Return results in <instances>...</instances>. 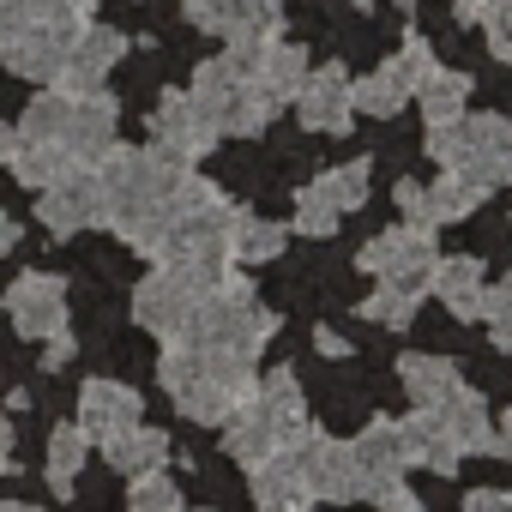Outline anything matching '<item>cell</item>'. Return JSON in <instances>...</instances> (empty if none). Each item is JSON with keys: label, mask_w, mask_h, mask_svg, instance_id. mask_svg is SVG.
I'll use <instances>...</instances> for the list:
<instances>
[{"label": "cell", "mask_w": 512, "mask_h": 512, "mask_svg": "<svg viewBox=\"0 0 512 512\" xmlns=\"http://www.w3.org/2000/svg\"><path fill=\"white\" fill-rule=\"evenodd\" d=\"M314 344H320V356H350V344H344L332 326H320V332H314Z\"/></svg>", "instance_id": "ee69618b"}, {"label": "cell", "mask_w": 512, "mask_h": 512, "mask_svg": "<svg viewBox=\"0 0 512 512\" xmlns=\"http://www.w3.org/2000/svg\"><path fill=\"white\" fill-rule=\"evenodd\" d=\"M428 151L440 157L446 175L494 193V187H512V121L506 115H458L446 127H428Z\"/></svg>", "instance_id": "277c9868"}, {"label": "cell", "mask_w": 512, "mask_h": 512, "mask_svg": "<svg viewBox=\"0 0 512 512\" xmlns=\"http://www.w3.org/2000/svg\"><path fill=\"white\" fill-rule=\"evenodd\" d=\"M7 169H13L25 187H37V193H43L49 181H61V175H67V169H79V163H73L61 145H37V139H19V145H13V157H7Z\"/></svg>", "instance_id": "1f68e13d"}, {"label": "cell", "mask_w": 512, "mask_h": 512, "mask_svg": "<svg viewBox=\"0 0 512 512\" xmlns=\"http://www.w3.org/2000/svg\"><path fill=\"white\" fill-rule=\"evenodd\" d=\"M356 266H362V272H374V278H386V284H404V290L428 296V278H434V235H428V229L398 223V229L374 235V241L356 253Z\"/></svg>", "instance_id": "30bf717a"}, {"label": "cell", "mask_w": 512, "mask_h": 512, "mask_svg": "<svg viewBox=\"0 0 512 512\" xmlns=\"http://www.w3.org/2000/svg\"><path fill=\"white\" fill-rule=\"evenodd\" d=\"M482 31H488L494 61H506V67H512V0H500V7L488 13V25H482Z\"/></svg>", "instance_id": "f35d334b"}, {"label": "cell", "mask_w": 512, "mask_h": 512, "mask_svg": "<svg viewBox=\"0 0 512 512\" xmlns=\"http://www.w3.org/2000/svg\"><path fill=\"white\" fill-rule=\"evenodd\" d=\"M464 512H512V494H506V488H476V494L464 500Z\"/></svg>", "instance_id": "60d3db41"}, {"label": "cell", "mask_w": 512, "mask_h": 512, "mask_svg": "<svg viewBox=\"0 0 512 512\" xmlns=\"http://www.w3.org/2000/svg\"><path fill=\"white\" fill-rule=\"evenodd\" d=\"M278 332V314L253 296V284L247 278H235V272H223L217 278V290L199 302V314L187 320V344H205V350H229V356H247V362H260V350H266V338Z\"/></svg>", "instance_id": "3957f363"}, {"label": "cell", "mask_w": 512, "mask_h": 512, "mask_svg": "<svg viewBox=\"0 0 512 512\" xmlns=\"http://www.w3.org/2000/svg\"><path fill=\"white\" fill-rule=\"evenodd\" d=\"M296 115H302L308 133H350L356 103H350V73H344V61L308 67V79H302V91H296Z\"/></svg>", "instance_id": "ffe728a7"}, {"label": "cell", "mask_w": 512, "mask_h": 512, "mask_svg": "<svg viewBox=\"0 0 512 512\" xmlns=\"http://www.w3.org/2000/svg\"><path fill=\"white\" fill-rule=\"evenodd\" d=\"M7 446H13V416L0 410V452H7Z\"/></svg>", "instance_id": "7dc6e473"}, {"label": "cell", "mask_w": 512, "mask_h": 512, "mask_svg": "<svg viewBox=\"0 0 512 512\" xmlns=\"http://www.w3.org/2000/svg\"><path fill=\"white\" fill-rule=\"evenodd\" d=\"M193 103H199V115L217 127V139L223 133H235V139H253V133H266L272 127V115L284 109L253 73H241L229 55H217V61H205L199 73H193V91H187Z\"/></svg>", "instance_id": "5b68a950"}, {"label": "cell", "mask_w": 512, "mask_h": 512, "mask_svg": "<svg viewBox=\"0 0 512 512\" xmlns=\"http://www.w3.org/2000/svg\"><path fill=\"white\" fill-rule=\"evenodd\" d=\"M302 476H308V500H362V470H356V452L350 440H332L308 422L302 434Z\"/></svg>", "instance_id": "7c38bea8"}, {"label": "cell", "mask_w": 512, "mask_h": 512, "mask_svg": "<svg viewBox=\"0 0 512 512\" xmlns=\"http://www.w3.org/2000/svg\"><path fill=\"white\" fill-rule=\"evenodd\" d=\"M302 428H308V422H302ZM302 428H284L278 416H266L260 404L247 398V404H241V410H235V416L223 422V452H229V458H235L241 470H253V464H266V458H272L278 446H290V440H296Z\"/></svg>", "instance_id": "7402d4cb"}, {"label": "cell", "mask_w": 512, "mask_h": 512, "mask_svg": "<svg viewBox=\"0 0 512 512\" xmlns=\"http://www.w3.org/2000/svg\"><path fill=\"white\" fill-rule=\"evenodd\" d=\"M350 452H356V470H362V500L380 494L386 482H404V470H416L410 434H404V422H392V416H374V422L350 440Z\"/></svg>", "instance_id": "e0dca14e"}, {"label": "cell", "mask_w": 512, "mask_h": 512, "mask_svg": "<svg viewBox=\"0 0 512 512\" xmlns=\"http://www.w3.org/2000/svg\"><path fill=\"white\" fill-rule=\"evenodd\" d=\"M13 241H19V223H13V217H7V211H0V253H7V247H13Z\"/></svg>", "instance_id": "f6af8a7d"}, {"label": "cell", "mask_w": 512, "mask_h": 512, "mask_svg": "<svg viewBox=\"0 0 512 512\" xmlns=\"http://www.w3.org/2000/svg\"><path fill=\"white\" fill-rule=\"evenodd\" d=\"M139 416H145V404H139V392H133V386H115V380H91V386L79 392V428H85L91 440H109V434L133 428Z\"/></svg>", "instance_id": "cb8c5ba5"}, {"label": "cell", "mask_w": 512, "mask_h": 512, "mask_svg": "<svg viewBox=\"0 0 512 512\" xmlns=\"http://www.w3.org/2000/svg\"><path fill=\"white\" fill-rule=\"evenodd\" d=\"M67 362H73V338H67V332H55V338H49V350H43V368L55 374V368H67Z\"/></svg>", "instance_id": "7bdbcfd3"}, {"label": "cell", "mask_w": 512, "mask_h": 512, "mask_svg": "<svg viewBox=\"0 0 512 512\" xmlns=\"http://www.w3.org/2000/svg\"><path fill=\"white\" fill-rule=\"evenodd\" d=\"M187 19L223 43H241V37H278L284 25V0H181Z\"/></svg>", "instance_id": "d6986e66"}, {"label": "cell", "mask_w": 512, "mask_h": 512, "mask_svg": "<svg viewBox=\"0 0 512 512\" xmlns=\"http://www.w3.org/2000/svg\"><path fill=\"white\" fill-rule=\"evenodd\" d=\"M344 7H368V0H344Z\"/></svg>", "instance_id": "816d5d0a"}, {"label": "cell", "mask_w": 512, "mask_h": 512, "mask_svg": "<svg viewBox=\"0 0 512 512\" xmlns=\"http://www.w3.org/2000/svg\"><path fill=\"white\" fill-rule=\"evenodd\" d=\"M434 67H440V61H434L428 37H422V31H404V49H398V55H386V67H374L368 79H356V85H350V103H356L362 115L392 121V115L416 97V85H422Z\"/></svg>", "instance_id": "ba28073f"}, {"label": "cell", "mask_w": 512, "mask_h": 512, "mask_svg": "<svg viewBox=\"0 0 512 512\" xmlns=\"http://www.w3.org/2000/svg\"><path fill=\"white\" fill-rule=\"evenodd\" d=\"M85 452H91V434H85L79 422H61V428L49 434V488H55V494H73V482H79V470H85Z\"/></svg>", "instance_id": "d6a6232c"}, {"label": "cell", "mask_w": 512, "mask_h": 512, "mask_svg": "<svg viewBox=\"0 0 512 512\" xmlns=\"http://www.w3.org/2000/svg\"><path fill=\"white\" fill-rule=\"evenodd\" d=\"M253 79H260L278 103H296V91H302V79H308V49L272 37V43L260 49V61H253Z\"/></svg>", "instance_id": "83f0119b"}, {"label": "cell", "mask_w": 512, "mask_h": 512, "mask_svg": "<svg viewBox=\"0 0 512 512\" xmlns=\"http://www.w3.org/2000/svg\"><path fill=\"white\" fill-rule=\"evenodd\" d=\"M308 434V428H302ZM302 434L290 440V446H278L266 464H253L247 476H253V500H260L266 512H278V506H302L308 500V476H302Z\"/></svg>", "instance_id": "603a6c76"}, {"label": "cell", "mask_w": 512, "mask_h": 512, "mask_svg": "<svg viewBox=\"0 0 512 512\" xmlns=\"http://www.w3.org/2000/svg\"><path fill=\"white\" fill-rule=\"evenodd\" d=\"M7 320L25 332V338H55L67 332V284L55 272H25L7 284Z\"/></svg>", "instance_id": "2e32d148"}, {"label": "cell", "mask_w": 512, "mask_h": 512, "mask_svg": "<svg viewBox=\"0 0 512 512\" xmlns=\"http://www.w3.org/2000/svg\"><path fill=\"white\" fill-rule=\"evenodd\" d=\"M157 380H163V392L175 398V410H181L187 422L223 428V422L253 398L260 368H253L247 356H229V350H205V344L169 338V350H163V362H157Z\"/></svg>", "instance_id": "7a4b0ae2"}, {"label": "cell", "mask_w": 512, "mask_h": 512, "mask_svg": "<svg viewBox=\"0 0 512 512\" xmlns=\"http://www.w3.org/2000/svg\"><path fill=\"white\" fill-rule=\"evenodd\" d=\"M428 290L446 302L452 320H482V260H470V253H452V260H434V278Z\"/></svg>", "instance_id": "d4e9b609"}, {"label": "cell", "mask_w": 512, "mask_h": 512, "mask_svg": "<svg viewBox=\"0 0 512 512\" xmlns=\"http://www.w3.org/2000/svg\"><path fill=\"white\" fill-rule=\"evenodd\" d=\"M61 127H67V91H43L31 109H25V121H19V139H37V145H61Z\"/></svg>", "instance_id": "e575fe53"}, {"label": "cell", "mask_w": 512, "mask_h": 512, "mask_svg": "<svg viewBox=\"0 0 512 512\" xmlns=\"http://www.w3.org/2000/svg\"><path fill=\"white\" fill-rule=\"evenodd\" d=\"M0 512H43V506H25V500H0Z\"/></svg>", "instance_id": "c3c4849f"}, {"label": "cell", "mask_w": 512, "mask_h": 512, "mask_svg": "<svg viewBox=\"0 0 512 512\" xmlns=\"http://www.w3.org/2000/svg\"><path fill=\"white\" fill-rule=\"evenodd\" d=\"M416 308H422V296H416V290H404V284H386V278H380V290L362 302V320H374V326H386V332H404V326L416 320Z\"/></svg>", "instance_id": "836d02e7"}, {"label": "cell", "mask_w": 512, "mask_h": 512, "mask_svg": "<svg viewBox=\"0 0 512 512\" xmlns=\"http://www.w3.org/2000/svg\"><path fill=\"white\" fill-rule=\"evenodd\" d=\"M416 103H422V121H428V127H446V121L464 115V103H470V79L452 73V67H434V73L416 85Z\"/></svg>", "instance_id": "4dcf8cb0"}, {"label": "cell", "mask_w": 512, "mask_h": 512, "mask_svg": "<svg viewBox=\"0 0 512 512\" xmlns=\"http://www.w3.org/2000/svg\"><path fill=\"white\" fill-rule=\"evenodd\" d=\"M458 380H464V374H458V362H452V356H428V350H410V356L398 362V386L410 392V404H416V410L440 404V398H446Z\"/></svg>", "instance_id": "484cf974"}, {"label": "cell", "mask_w": 512, "mask_h": 512, "mask_svg": "<svg viewBox=\"0 0 512 512\" xmlns=\"http://www.w3.org/2000/svg\"><path fill=\"white\" fill-rule=\"evenodd\" d=\"M127 512H187V506H181V488H175L163 470H145V476H133Z\"/></svg>", "instance_id": "d590c367"}, {"label": "cell", "mask_w": 512, "mask_h": 512, "mask_svg": "<svg viewBox=\"0 0 512 512\" xmlns=\"http://www.w3.org/2000/svg\"><path fill=\"white\" fill-rule=\"evenodd\" d=\"M368 157L344 163V169H326L314 175L302 193H296V235H338V223L368 199Z\"/></svg>", "instance_id": "9c48e42d"}, {"label": "cell", "mask_w": 512, "mask_h": 512, "mask_svg": "<svg viewBox=\"0 0 512 512\" xmlns=\"http://www.w3.org/2000/svg\"><path fill=\"white\" fill-rule=\"evenodd\" d=\"M482 326H488V338L500 350H512V272L494 290H482Z\"/></svg>", "instance_id": "8d00e7d4"}, {"label": "cell", "mask_w": 512, "mask_h": 512, "mask_svg": "<svg viewBox=\"0 0 512 512\" xmlns=\"http://www.w3.org/2000/svg\"><path fill=\"white\" fill-rule=\"evenodd\" d=\"M13 145H19V133H13L7 121H0V163H7V157H13Z\"/></svg>", "instance_id": "bcb514c9"}, {"label": "cell", "mask_w": 512, "mask_h": 512, "mask_svg": "<svg viewBox=\"0 0 512 512\" xmlns=\"http://www.w3.org/2000/svg\"><path fill=\"white\" fill-rule=\"evenodd\" d=\"M368 500H374L380 512H422V500H416L404 482H386V488H380V494H368Z\"/></svg>", "instance_id": "ab89813d"}, {"label": "cell", "mask_w": 512, "mask_h": 512, "mask_svg": "<svg viewBox=\"0 0 512 512\" xmlns=\"http://www.w3.org/2000/svg\"><path fill=\"white\" fill-rule=\"evenodd\" d=\"M37 217L49 235H79V229H103V187H97V169H67L61 181L43 187L37 199Z\"/></svg>", "instance_id": "8fae6325"}, {"label": "cell", "mask_w": 512, "mask_h": 512, "mask_svg": "<svg viewBox=\"0 0 512 512\" xmlns=\"http://www.w3.org/2000/svg\"><path fill=\"white\" fill-rule=\"evenodd\" d=\"M260 512H266V506H260ZM278 512H314V506H308V500H302V506H278Z\"/></svg>", "instance_id": "681fc988"}, {"label": "cell", "mask_w": 512, "mask_h": 512, "mask_svg": "<svg viewBox=\"0 0 512 512\" xmlns=\"http://www.w3.org/2000/svg\"><path fill=\"white\" fill-rule=\"evenodd\" d=\"M235 211H241V205H229L223 193H211L205 205L181 211V217L169 223L163 247H157V260L187 266V272H205V278H223V272L235 266V260H229V229H235Z\"/></svg>", "instance_id": "8992f818"}, {"label": "cell", "mask_w": 512, "mask_h": 512, "mask_svg": "<svg viewBox=\"0 0 512 512\" xmlns=\"http://www.w3.org/2000/svg\"><path fill=\"white\" fill-rule=\"evenodd\" d=\"M121 55H127V37H121V31H109V25H85V31L73 37L67 61H61L55 91H67V97H79V91H103V79L121 67Z\"/></svg>", "instance_id": "44dd1931"}, {"label": "cell", "mask_w": 512, "mask_h": 512, "mask_svg": "<svg viewBox=\"0 0 512 512\" xmlns=\"http://www.w3.org/2000/svg\"><path fill=\"white\" fill-rule=\"evenodd\" d=\"M37 13H43V0H0V49H7V43H13Z\"/></svg>", "instance_id": "74e56055"}, {"label": "cell", "mask_w": 512, "mask_h": 512, "mask_svg": "<svg viewBox=\"0 0 512 512\" xmlns=\"http://www.w3.org/2000/svg\"><path fill=\"white\" fill-rule=\"evenodd\" d=\"M398 211H404V223L410 229H446V223H464L476 205H482V187H470V181H458V175H440L434 187H422V181H398Z\"/></svg>", "instance_id": "5bb4252c"}, {"label": "cell", "mask_w": 512, "mask_h": 512, "mask_svg": "<svg viewBox=\"0 0 512 512\" xmlns=\"http://www.w3.org/2000/svg\"><path fill=\"white\" fill-rule=\"evenodd\" d=\"M103 458H109L121 476L163 470V464H169V434H157V428L133 422V428H121V434H109V440H103Z\"/></svg>", "instance_id": "4316f807"}, {"label": "cell", "mask_w": 512, "mask_h": 512, "mask_svg": "<svg viewBox=\"0 0 512 512\" xmlns=\"http://www.w3.org/2000/svg\"><path fill=\"white\" fill-rule=\"evenodd\" d=\"M428 416L446 428V440L470 458V452H488V458H512V440L506 434H494V422H488V404H482V392H470L464 380L440 398V404H428Z\"/></svg>", "instance_id": "9a60e30c"}, {"label": "cell", "mask_w": 512, "mask_h": 512, "mask_svg": "<svg viewBox=\"0 0 512 512\" xmlns=\"http://www.w3.org/2000/svg\"><path fill=\"white\" fill-rule=\"evenodd\" d=\"M494 7H500V0H452V19L458 25H488Z\"/></svg>", "instance_id": "b9f144b4"}, {"label": "cell", "mask_w": 512, "mask_h": 512, "mask_svg": "<svg viewBox=\"0 0 512 512\" xmlns=\"http://www.w3.org/2000/svg\"><path fill=\"white\" fill-rule=\"evenodd\" d=\"M211 290H217V278L157 260V272H151V278L133 290V320L169 344V338H181V332H187V320L199 314V302H205Z\"/></svg>", "instance_id": "52a82bcc"}, {"label": "cell", "mask_w": 512, "mask_h": 512, "mask_svg": "<svg viewBox=\"0 0 512 512\" xmlns=\"http://www.w3.org/2000/svg\"><path fill=\"white\" fill-rule=\"evenodd\" d=\"M151 145L175 163H199L211 145H217V127L199 115V103L187 91H163L157 109H151Z\"/></svg>", "instance_id": "4fadbf2b"}, {"label": "cell", "mask_w": 512, "mask_h": 512, "mask_svg": "<svg viewBox=\"0 0 512 512\" xmlns=\"http://www.w3.org/2000/svg\"><path fill=\"white\" fill-rule=\"evenodd\" d=\"M284 241H290L284 223H266V217H253V211H235L229 260H235V266H266V260H278V253H284Z\"/></svg>", "instance_id": "f1b7e54d"}, {"label": "cell", "mask_w": 512, "mask_h": 512, "mask_svg": "<svg viewBox=\"0 0 512 512\" xmlns=\"http://www.w3.org/2000/svg\"><path fill=\"white\" fill-rule=\"evenodd\" d=\"M404 434H410V458H416L422 470H434V476H452V470L464 464V452L446 440V428H440L428 410H410V416H404Z\"/></svg>", "instance_id": "f546056e"}, {"label": "cell", "mask_w": 512, "mask_h": 512, "mask_svg": "<svg viewBox=\"0 0 512 512\" xmlns=\"http://www.w3.org/2000/svg\"><path fill=\"white\" fill-rule=\"evenodd\" d=\"M500 434H506V440H512V410H506V428H500Z\"/></svg>", "instance_id": "f907efd6"}, {"label": "cell", "mask_w": 512, "mask_h": 512, "mask_svg": "<svg viewBox=\"0 0 512 512\" xmlns=\"http://www.w3.org/2000/svg\"><path fill=\"white\" fill-rule=\"evenodd\" d=\"M115 127H121L115 103H109L103 91H79V97H67V127H61V151H67L73 163L97 169V163H103V157L115 151Z\"/></svg>", "instance_id": "ac0fdd59"}, {"label": "cell", "mask_w": 512, "mask_h": 512, "mask_svg": "<svg viewBox=\"0 0 512 512\" xmlns=\"http://www.w3.org/2000/svg\"><path fill=\"white\" fill-rule=\"evenodd\" d=\"M97 187H103V229H115L145 260H157V247L181 211L217 193L211 181L193 175V163H175L157 145H115L97 163Z\"/></svg>", "instance_id": "6da1fadb"}]
</instances>
